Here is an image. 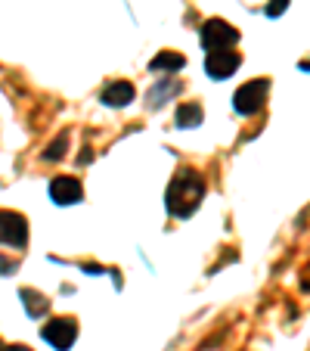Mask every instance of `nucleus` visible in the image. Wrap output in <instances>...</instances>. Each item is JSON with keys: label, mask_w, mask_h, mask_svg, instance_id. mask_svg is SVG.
<instances>
[{"label": "nucleus", "mask_w": 310, "mask_h": 351, "mask_svg": "<svg viewBox=\"0 0 310 351\" xmlns=\"http://www.w3.org/2000/svg\"><path fill=\"white\" fill-rule=\"evenodd\" d=\"M301 69H304V72H310V62H301Z\"/></svg>", "instance_id": "obj_16"}, {"label": "nucleus", "mask_w": 310, "mask_h": 351, "mask_svg": "<svg viewBox=\"0 0 310 351\" xmlns=\"http://www.w3.org/2000/svg\"><path fill=\"white\" fill-rule=\"evenodd\" d=\"M131 99H133V84L131 81H112V84L103 90V103H106V106L121 109V106H127Z\"/></svg>", "instance_id": "obj_8"}, {"label": "nucleus", "mask_w": 310, "mask_h": 351, "mask_svg": "<svg viewBox=\"0 0 310 351\" xmlns=\"http://www.w3.org/2000/svg\"><path fill=\"white\" fill-rule=\"evenodd\" d=\"M19 298L25 302V314L31 320H38V317H44L47 311H50V302H47L40 292H34V289H22L19 292Z\"/></svg>", "instance_id": "obj_10"}, {"label": "nucleus", "mask_w": 310, "mask_h": 351, "mask_svg": "<svg viewBox=\"0 0 310 351\" xmlns=\"http://www.w3.org/2000/svg\"><path fill=\"white\" fill-rule=\"evenodd\" d=\"M205 196V180L196 171H180L165 193V206L174 218H190Z\"/></svg>", "instance_id": "obj_1"}, {"label": "nucleus", "mask_w": 310, "mask_h": 351, "mask_svg": "<svg viewBox=\"0 0 310 351\" xmlns=\"http://www.w3.org/2000/svg\"><path fill=\"white\" fill-rule=\"evenodd\" d=\"M239 66H242V56L236 50H211V53L205 56V72L211 75L214 81L230 78Z\"/></svg>", "instance_id": "obj_6"}, {"label": "nucleus", "mask_w": 310, "mask_h": 351, "mask_svg": "<svg viewBox=\"0 0 310 351\" xmlns=\"http://www.w3.org/2000/svg\"><path fill=\"white\" fill-rule=\"evenodd\" d=\"M177 90H180V81H168L165 87H162V84H155V87H152V90H149V106H152V109H159L162 103H165L168 97H174V93H177Z\"/></svg>", "instance_id": "obj_12"}, {"label": "nucleus", "mask_w": 310, "mask_h": 351, "mask_svg": "<svg viewBox=\"0 0 310 351\" xmlns=\"http://www.w3.org/2000/svg\"><path fill=\"white\" fill-rule=\"evenodd\" d=\"M183 66H186V60H183V53H177V50H162V53L149 62L152 72H180Z\"/></svg>", "instance_id": "obj_9"}, {"label": "nucleus", "mask_w": 310, "mask_h": 351, "mask_svg": "<svg viewBox=\"0 0 310 351\" xmlns=\"http://www.w3.org/2000/svg\"><path fill=\"white\" fill-rule=\"evenodd\" d=\"M267 90H270V81L267 78L248 81V84H242L236 93H233V109H236L239 115L261 112V106H264V99H267Z\"/></svg>", "instance_id": "obj_2"}, {"label": "nucleus", "mask_w": 310, "mask_h": 351, "mask_svg": "<svg viewBox=\"0 0 310 351\" xmlns=\"http://www.w3.org/2000/svg\"><path fill=\"white\" fill-rule=\"evenodd\" d=\"M50 196H53L56 206H75V202H81V196H84V186H81L78 178H53Z\"/></svg>", "instance_id": "obj_7"}, {"label": "nucleus", "mask_w": 310, "mask_h": 351, "mask_svg": "<svg viewBox=\"0 0 310 351\" xmlns=\"http://www.w3.org/2000/svg\"><path fill=\"white\" fill-rule=\"evenodd\" d=\"M66 149H68V137H66V134H60V137H56L53 143L44 149V162H60L62 156H66Z\"/></svg>", "instance_id": "obj_13"}, {"label": "nucleus", "mask_w": 310, "mask_h": 351, "mask_svg": "<svg viewBox=\"0 0 310 351\" xmlns=\"http://www.w3.org/2000/svg\"><path fill=\"white\" fill-rule=\"evenodd\" d=\"M285 7H289V0H270L264 13L270 16V19H276V16H283V10H285Z\"/></svg>", "instance_id": "obj_14"}, {"label": "nucleus", "mask_w": 310, "mask_h": 351, "mask_svg": "<svg viewBox=\"0 0 310 351\" xmlns=\"http://www.w3.org/2000/svg\"><path fill=\"white\" fill-rule=\"evenodd\" d=\"M239 40V32L224 19H208L202 25V47L211 53V50H230Z\"/></svg>", "instance_id": "obj_3"}, {"label": "nucleus", "mask_w": 310, "mask_h": 351, "mask_svg": "<svg viewBox=\"0 0 310 351\" xmlns=\"http://www.w3.org/2000/svg\"><path fill=\"white\" fill-rule=\"evenodd\" d=\"M0 243L16 245V249L28 243V221L19 212H10V208L0 212Z\"/></svg>", "instance_id": "obj_5"}, {"label": "nucleus", "mask_w": 310, "mask_h": 351, "mask_svg": "<svg viewBox=\"0 0 310 351\" xmlns=\"http://www.w3.org/2000/svg\"><path fill=\"white\" fill-rule=\"evenodd\" d=\"M0 351H3V348H0Z\"/></svg>", "instance_id": "obj_17"}, {"label": "nucleus", "mask_w": 310, "mask_h": 351, "mask_svg": "<svg viewBox=\"0 0 310 351\" xmlns=\"http://www.w3.org/2000/svg\"><path fill=\"white\" fill-rule=\"evenodd\" d=\"M40 336H44V342L53 345L56 351H68L75 345V339H78V324L72 317H56L40 330Z\"/></svg>", "instance_id": "obj_4"}, {"label": "nucleus", "mask_w": 310, "mask_h": 351, "mask_svg": "<svg viewBox=\"0 0 310 351\" xmlns=\"http://www.w3.org/2000/svg\"><path fill=\"white\" fill-rule=\"evenodd\" d=\"M202 106L198 103H180L177 109V128H198L202 125Z\"/></svg>", "instance_id": "obj_11"}, {"label": "nucleus", "mask_w": 310, "mask_h": 351, "mask_svg": "<svg viewBox=\"0 0 310 351\" xmlns=\"http://www.w3.org/2000/svg\"><path fill=\"white\" fill-rule=\"evenodd\" d=\"M3 351H31V348H25V345H13V348H3Z\"/></svg>", "instance_id": "obj_15"}]
</instances>
